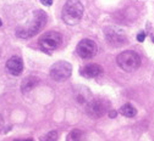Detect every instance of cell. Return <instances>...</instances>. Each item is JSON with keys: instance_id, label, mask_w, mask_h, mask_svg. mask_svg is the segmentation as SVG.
I'll use <instances>...</instances> for the list:
<instances>
[{"instance_id": "1", "label": "cell", "mask_w": 154, "mask_h": 141, "mask_svg": "<svg viewBox=\"0 0 154 141\" xmlns=\"http://www.w3.org/2000/svg\"><path fill=\"white\" fill-rule=\"evenodd\" d=\"M47 19H48V16L44 11L42 10H37L34 11L31 21L26 25V26H22V27H18L16 29V35L21 39H27V38H31V37H34L38 32H39L47 23Z\"/></svg>"}, {"instance_id": "2", "label": "cell", "mask_w": 154, "mask_h": 141, "mask_svg": "<svg viewBox=\"0 0 154 141\" xmlns=\"http://www.w3.org/2000/svg\"><path fill=\"white\" fill-rule=\"evenodd\" d=\"M83 5L80 0H67V3L64 5L63 9V19L69 26L77 25L83 16Z\"/></svg>"}, {"instance_id": "3", "label": "cell", "mask_w": 154, "mask_h": 141, "mask_svg": "<svg viewBox=\"0 0 154 141\" xmlns=\"http://www.w3.org/2000/svg\"><path fill=\"white\" fill-rule=\"evenodd\" d=\"M116 63L125 72H134L141 66V57L137 52L126 50L119 54V56L116 57Z\"/></svg>"}, {"instance_id": "4", "label": "cell", "mask_w": 154, "mask_h": 141, "mask_svg": "<svg viewBox=\"0 0 154 141\" xmlns=\"http://www.w3.org/2000/svg\"><path fill=\"white\" fill-rule=\"evenodd\" d=\"M110 107V102L105 98H93L91 101L87 102L86 106V113L91 117V118H100L103 117Z\"/></svg>"}, {"instance_id": "5", "label": "cell", "mask_w": 154, "mask_h": 141, "mask_svg": "<svg viewBox=\"0 0 154 141\" xmlns=\"http://www.w3.org/2000/svg\"><path fill=\"white\" fill-rule=\"evenodd\" d=\"M39 46L42 48V50L50 52L54 51L59 48L63 43V35L59 32H55V31H50L44 33L41 38H39Z\"/></svg>"}, {"instance_id": "6", "label": "cell", "mask_w": 154, "mask_h": 141, "mask_svg": "<svg viewBox=\"0 0 154 141\" xmlns=\"http://www.w3.org/2000/svg\"><path fill=\"white\" fill-rule=\"evenodd\" d=\"M72 66L66 61H59L51 66L50 68V77L55 82H65L71 77Z\"/></svg>"}, {"instance_id": "7", "label": "cell", "mask_w": 154, "mask_h": 141, "mask_svg": "<svg viewBox=\"0 0 154 141\" xmlns=\"http://www.w3.org/2000/svg\"><path fill=\"white\" fill-rule=\"evenodd\" d=\"M104 34H105L106 43L111 46H115V48L122 46L127 42V38H126V34L124 33V31H121L120 28H116V27L105 28Z\"/></svg>"}, {"instance_id": "8", "label": "cell", "mask_w": 154, "mask_h": 141, "mask_svg": "<svg viewBox=\"0 0 154 141\" xmlns=\"http://www.w3.org/2000/svg\"><path fill=\"white\" fill-rule=\"evenodd\" d=\"M77 54L80 55L81 58H92L95 54H97V44H95L93 40L91 39H82L81 42L79 43V45H77Z\"/></svg>"}, {"instance_id": "9", "label": "cell", "mask_w": 154, "mask_h": 141, "mask_svg": "<svg viewBox=\"0 0 154 141\" xmlns=\"http://www.w3.org/2000/svg\"><path fill=\"white\" fill-rule=\"evenodd\" d=\"M6 68H8V72L11 74V75H20L23 71V62L20 57L17 56H12L6 62Z\"/></svg>"}, {"instance_id": "10", "label": "cell", "mask_w": 154, "mask_h": 141, "mask_svg": "<svg viewBox=\"0 0 154 141\" xmlns=\"http://www.w3.org/2000/svg\"><path fill=\"white\" fill-rule=\"evenodd\" d=\"M102 73H103V68H102V66H99L97 63L87 65L80 69V74L85 78H97Z\"/></svg>"}, {"instance_id": "11", "label": "cell", "mask_w": 154, "mask_h": 141, "mask_svg": "<svg viewBox=\"0 0 154 141\" xmlns=\"http://www.w3.org/2000/svg\"><path fill=\"white\" fill-rule=\"evenodd\" d=\"M38 83H39V79H38L37 77H33V75H29L27 78L23 79V82L21 84V90L22 93H28L31 91L33 88H35L38 85Z\"/></svg>"}, {"instance_id": "12", "label": "cell", "mask_w": 154, "mask_h": 141, "mask_svg": "<svg viewBox=\"0 0 154 141\" xmlns=\"http://www.w3.org/2000/svg\"><path fill=\"white\" fill-rule=\"evenodd\" d=\"M76 98L80 104H87L89 101V98H91V93L85 87H82V88L79 89V91L76 93Z\"/></svg>"}, {"instance_id": "13", "label": "cell", "mask_w": 154, "mask_h": 141, "mask_svg": "<svg viewBox=\"0 0 154 141\" xmlns=\"http://www.w3.org/2000/svg\"><path fill=\"white\" fill-rule=\"evenodd\" d=\"M122 116H125V117H127V118H132V117H134L137 114V110L134 108L131 104H126V105H124L121 108H120V111H119Z\"/></svg>"}, {"instance_id": "14", "label": "cell", "mask_w": 154, "mask_h": 141, "mask_svg": "<svg viewBox=\"0 0 154 141\" xmlns=\"http://www.w3.org/2000/svg\"><path fill=\"white\" fill-rule=\"evenodd\" d=\"M83 133L79 129H73L69 135L66 141H83Z\"/></svg>"}, {"instance_id": "15", "label": "cell", "mask_w": 154, "mask_h": 141, "mask_svg": "<svg viewBox=\"0 0 154 141\" xmlns=\"http://www.w3.org/2000/svg\"><path fill=\"white\" fill-rule=\"evenodd\" d=\"M56 140H57V131L56 130H51L41 137V141H56Z\"/></svg>"}, {"instance_id": "16", "label": "cell", "mask_w": 154, "mask_h": 141, "mask_svg": "<svg viewBox=\"0 0 154 141\" xmlns=\"http://www.w3.org/2000/svg\"><path fill=\"white\" fill-rule=\"evenodd\" d=\"M144 38H146V34L142 32V33H138V35H137V40L140 43H142V42H144Z\"/></svg>"}, {"instance_id": "17", "label": "cell", "mask_w": 154, "mask_h": 141, "mask_svg": "<svg viewBox=\"0 0 154 141\" xmlns=\"http://www.w3.org/2000/svg\"><path fill=\"white\" fill-rule=\"evenodd\" d=\"M41 3L43 5H45V6H50L53 4V0H41Z\"/></svg>"}, {"instance_id": "18", "label": "cell", "mask_w": 154, "mask_h": 141, "mask_svg": "<svg viewBox=\"0 0 154 141\" xmlns=\"http://www.w3.org/2000/svg\"><path fill=\"white\" fill-rule=\"evenodd\" d=\"M116 114H118V112H116V111H110V112H109L110 118H115V117H116Z\"/></svg>"}, {"instance_id": "19", "label": "cell", "mask_w": 154, "mask_h": 141, "mask_svg": "<svg viewBox=\"0 0 154 141\" xmlns=\"http://www.w3.org/2000/svg\"><path fill=\"white\" fill-rule=\"evenodd\" d=\"M3 127H4V120H3V117L0 116V130L3 129Z\"/></svg>"}, {"instance_id": "20", "label": "cell", "mask_w": 154, "mask_h": 141, "mask_svg": "<svg viewBox=\"0 0 154 141\" xmlns=\"http://www.w3.org/2000/svg\"><path fill=\"white\" fill-rule=\"evenodd\" d=\"M2 25H3V22H2V19H0V27H2Z\"/></svg>"}, {"instance_id": "21", "label": "cell", "mask_w": 154, "mask_h": 141, "mask_svg": "<svg viewBox=\"0 0 154 141\" xmlns=\"http://www.w3.org/2000/svg\"><path fill=\"white\" fill-rule=\"evenodd\" d=\"M25 141H32V140H25Z\"/></svg>"}, {"instance_id": "22", "label": "cell", "mask_w": 154, "mask_h": 141, "mask_svg": "<svg viewBox=\"0 0 154 141\" xmlns=\"http://www.w3.org/2000/svg\"><path fill=\"white\" fill-rule=\"evenodd\" d=\"M153 43H154V37H153Z\"/></svg>"}, {"instance_id": "23", "label": "cell", "mask_w": 154, "mask_h": 141, "mask_svg": "<svg viewBox=\"0 0 154 141\" xmlns=\"http://www.w3.org/2000/svg\"><path fill=\"white\" fill-rule=\"evenodd\" d=\"M16 141H21V140H16Z\"/></svg>"}]
</instances>
